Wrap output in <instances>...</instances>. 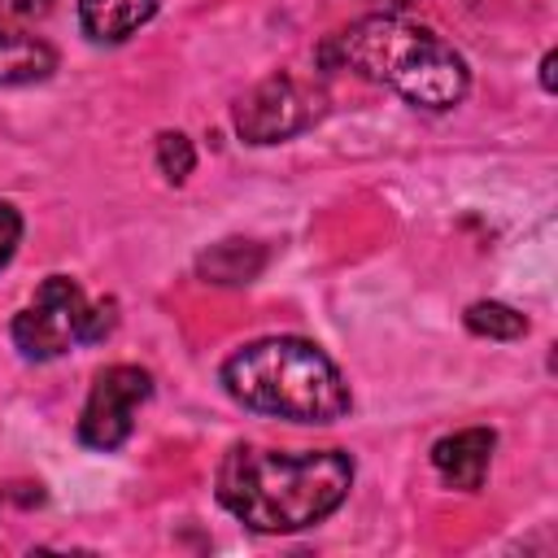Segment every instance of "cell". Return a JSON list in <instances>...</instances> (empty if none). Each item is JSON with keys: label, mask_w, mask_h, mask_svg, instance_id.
I'll return each mask as SVG.
<instances>
[{"label": "cell", "mask_w": 558, "mask_h": 558, "mask_svg": "<svg viewBox=\"0 0 558 558\" xmlns=\"http://www.w3.org/2000/svg\"><path fill=\"white\" fill-rule=\"evenodd\" d=\"M353 484V458L344 449H262L231 445L218 462V501L253 532H301L323 523Z\"/></svg>", "instance_id": "obj_1"}, {"label": "cell", "mask_w": 558, "mask_h": 558, "mask_svg": "<svg viewBox=\"0 0 558 558\" xmlns=\"http://www.w3.org/2000/svg\"><path fill=\"white\" fill-rule=\"evenodd\" d=\"M327 52L418 109H453L471 87L466 57L432 26H414L397 13H371L344 26L340 35H331Z\"/></svg>", "instance_id": "obj_2"}, {"label": "cell", "mask_w": 558, "mask_h": 558, "mask_svg": "<svg viewBox=\"0 0 558 558\" xmlns=\"http://www.w3.org/2000/svg\"><path fill=\"white\" fill-rule=\"evenodd\" d=\"M222 388L244 410L288 423H336L353 405L336 362L296 336H270L235 349L222 362Z\"/></svg>", "instance_id": "obj_3"}, {"label": "cell", "mask_w": 558, "mask_h": 558, "mask_svg": "<svg viewBox=\"0 0 558 558\" xmlns=\"http://www.w3.org/2000/svg\"><path fill=\"white\" fill-rule=\"evenodd\" d=\"M83 336H87V296L65 275H48L35 301L13 318V344L31 362L61 357L70 344H83Z\"/></svg>", "instance_id": "obj_4"}, {"label": "cell", "mask_w": 558, "mask_h": 558, "mask_svg": "<svg viewBox=\"0 0 558 558\" xmlns=\"http://www.w3.org/2000/svg\"><path fill=\"white\" fill-rule=\"evenodd\" d=\"M153 397V375L144 366H131V362H118V366H105L96 379H92V392L83 401V414H78V440L87 449H100V453H113L131 440V427H135V410Z\"/></svg>", "instance_id": "obj_5"}, {"label": "cell", "mask_w": 558, "mask_h": 558, "mask_svg": "<svg viewBox=\"0 0 558 558\" xmlns=\"http://www.w3.org/2000/svg\"><path fill=\"white\" fill-rule=\"evenodd\" d=\"M318 113H323V96L314 83L296 74H270L235 105V131L248 144H279L314 126Z\"/></svg>", "instance_id": "obj_6"}, {"label": "cell", "mask_w": 558, "mask_h": 558, "mask_svg": "<svg viewBox=\"0 0 558 558\" xmlns=\"http://www.w3.org/2000/svg\"><path fill=\"white\" fill-rule=\"evenodd\" d=\"M493 449H497V432H493V427H462V432L440 436V440L432 445V466H436V475H440L449 488L475 493V488H484Z\"/></svg>", "instance_id": "obj_7"}, {"label": "cell", "mask_w": 558, "mask_h": 558, "mask_svg": "<svg viewBox=\"0 0 558 558\" xmlns=\"http://www.w3.org/2000/svg\"><path fill=\"white\" fill-rule=\"evenodd\" d=\"M262 270H266V244H257V240H218L196 257V275L205 283H222V288L253 283Z\"/></svg>", "instance_id": "obj_8"}, {"label": "cell", "mask_w": 558, "mask_h": 558, "mask_svg": "<svg viewBox=\"0 0 558 558\" xmlns=\"http://www.w3.org/2000/svg\"><path fill=\"white\" fill-rule=\"evenodd\" d=\"M57 70V52L26 31L0 26V87H17V83H39Z\"/></svg>", "instance_id": "obj_9"}, {"label": "cell", "mask_w": 558, "mask_h": 558, "mask_svg": "<svg viewBox=\"0 0 558 558\" xmlns=\"http://www.w3.org/2000/svg\"><path fill=\"white\" fill-rule=\"evenodd\" d=\"M157 13V0H78V22L96 44H118Z\"/></svg>", "instance_id": "obj_10"}, {"label": "cell", "mask_w": 558, "mask_h": 558, "mask_svg": "<svg viewBox=\"0 0 558 558\" xmlns=\"http://www.w3.org/2000/svg\"><path fill=\"white\" fill-rule=\"evenodd\" d=\"M466 327L475 336H488V340H519L527 336V318L501 301H475L466 305Z\"/></svg>", "instance_id": "obj_11"}, {"label": "cell", "mask_w": 558, "mask_h": 558, "mask_svg": "<svg viewBox=\"0 0 558 558\" xmlns=\"http://www.w3.org/2000/svg\"><path fill=\"white\" fill-rule=\"evenodd\" d=\"M196 166V148L183 131H161L157 135V170L170 179V183H183Z\"/></svg>", "instance_id": "obj_12"}, {"label": "cell", "mask_w": 558, "mask_h": 558, "mask_svg": "<svg viewBox=\"0 0 558 558\" xmlns=\"http://www.w3.org/2000/svg\"><path fill=\"white\" fill-rule=\"evenodd\" d=\"M17 244H22V214H17V205L0 201V270L13 262Z\"/></svg>", "instance_id": "obj_13"}, {"label": "cell", "mask_w": 558, "mask_h": 558, "mask_svg": "<svg viewBox=\"0 0 558 558\" xmlns=\"http://www.w3.org/2000/svg\"><path fill=\"white\" fill-rule=\"evenodd\" d=\"M52 9V0H0V17L9 22H35Z\"/></svg>", "instance_id": "obj_14"}, {"label": "cell", "mask_w": 558, "mask_h": 558, "mask_svg": "<svg viewBox=\"0 0 558 558\" xmlns=\"http://www.w3.org/2000/svg\"><path fill=\"white\" fill-rule=\"evenodd\" d=\"M554 65H558V52H545V61H541V87H545V92L558 87V83H554Z\"/></svg>", "instance_id": "obj_15"}]
</instances>
